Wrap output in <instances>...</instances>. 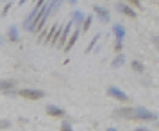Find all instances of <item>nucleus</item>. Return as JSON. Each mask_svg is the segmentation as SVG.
<instances>
[{"label":"nucleus","mask_w":159,"mask_h":131,"mask_svg":"<svg viewBox=\"0 0 159 131\" xmlns=\"http://www.w3.org/2000/svg\"><path fill=\"white\" fill-rule=\"evenodd\" d=\"M15 88H16L15 81H7V79L0 81V92H4L6 95H18V92Z\"/></svg>","instance_id":"39448f33"},{"label":"nucleus","mask_w":159,"mask_h":131,"mask_svg":"<svg viewBox=\"0 0 159 131\" xmlns=\"http://www.w3.org/2000/svg\"><path fill=\"white\" fill-rule=\"evenodd\" d=\"M79 34H80V29H79V25H77V29L73 31L72 34H70V38H68V41H66V45H65V51H66V52L70 51L73 45H75V41L79 40Z\"/></svg>","instance_id":"9b49d317"},{"label":"nucleus","mask_w":159,"mask_h":131,"mask_svg":"<svg viewBox=\"0 0 159 131\" xmlns=\"http://www.w3.org/2000/svg\"><path fill=\"white\" fill-rule=\"evenodd\" d=\"M100 36H102V34H95V36H93V40H91V41L88 43V47H86V52H91V51H93V49H95V45H97V41L100 40Z\"/></svg>","instance_id":"f3484780"},{"label":"nucleus","mask_w":159,"mask_h":131,"mask_svg":"<svg viewBox=\"0 0 159 131\" xmlns=\"http://www.w3.org/2000/svg\"><path fill=\"white\" fill-rule=\"evenodd\" d=\"M152 41L157 45V49H159V38H157V36H152Z\"/></svg>","instance_id":"b1692460"},{"label":"nucleus","mask_w":159,"mask_h":131,"mask_svg":"<svg viewBox=\"0 0 159 131\" xmlns=\"http://www.w3.org/2000/svg\"><path fill=\"white\" fill-rule=\"evenodd\" d=\"M107 95L109 97H113V99H116V101H120V102H127L129 101V95L125 94L123 90H120L118 86H109L107 88Z\"/></svg>","instance_id":"20e7f679"},{"label":"nucleus","mask_w":159,"mask_h":131,"mask_svg":"<svg viewBox=\"0 0 159 131\" xmlns=\"http://www.w3.org/2000/svg\"><path fill=\"white\" fill-rule=\"evenodd\" d=\"M9 126H11L9 120H0V129H7Z\"/></svg>","instance_id":"412c9836"},{"label":"nucleus","mask_w":159,"mask_h":131,"mask_svg":"<svg viewBox=\"0 0 159 131\" xmlns=\"http://www.w3.org/2000/svg\"><path fill=\"white\" fill-rule=\"evenodd\" d=\"M116 11L125 15V16H129V18H136V11L130 7L129 4H125V2H118L116 4Z\"/></svg>","instance_id":"423d86ee"},{"label":"nucleus","mask_w":159,"mask_h":131,"mask_svg":"<svg viewBox=\"0 0 159 131\" xmlns=\"http://www.w3.org/2000/svg\"><path fill=\"white\" fill-rule=\"evenodd\" d=\"M125 63V56H123L122 52H118V56H116L115 59H113V63H111V66L113 68H120V66Z\"/></svg>","instance_id":"dca6fc26"},{"label":"nucleus","mask_w":159,"mask_h":131,"mask_svg":"<svg viewBox=\"0 0 159 131\" xmlns=\"http://www.w3.org/2000/svg\"><path fill=\"white\" fill-rule=\"evenodd\" d=\"M93 9H95V13L98 15V18H100L102 23H107L109 22V11H107V9L100 7V6H93Z\"/></svg>","instance_id":"f8f14e48"},{"label":"nucleus","mask_w":159,"mask_h":131,"mask_svg":"<svg viewBox=\"0 0 159 131\" xmlns=\"http://www.w3.org/2000/svg\"><path fill=\"white\" fill-rule=\"evenodd\" d=\"M13 7V6H11V2H9V4H6V6H4V9H2V16H7V13H9V9Z\"/></svg>","instance_id":"aec40b11"},{"label":"nucleus","mask_w":159,"mask_h":131,"mask_svg":"<svg viewBox=\"0 0 159 131\" xmlns=\"http://www.w3.org/2000/svg\"><path fill=\"white\" fill-rule=\"evenodd\" d=\"M61 131H73L72 122H68V120H63V122H61Z\"/></svg>","instance_id":"6ab92c4d"},{"label":"nucleus","mask_w":159,"mask_h":131,"mask_svg":"<svg viewBox=\"0 0 159 131\" xmlns=\"http://www.w3.org/2000/svg\"><path fill=\"white\" fill-rule=\"evenodd\" d=\"M107 131H118V129H116V128H109Z\"/></svg>","instance_id":"393cba45"},{"label":"nucleus","mask_w":159,"mask_h":131,"mask_svg":"<svg viewBox=\"0 0 159 131\" xmlns=\"http://www.w3.org/2000/svg\"><path fill=\"white\" fill-rule=\"evenodd\" d=\"M7 36H9V40H11V41H18V38H20V32H18V27H16V25H9Z\"/></svg>","instance_id":"ddd939ff"},{"label":"nucleus","mask_w":159,"mask_h":131,"mask_svg":"<svg viewBox=\"0 0 159 131\" xmlns=\"http://www.w3.org/2000/svg\"><path fill=\"white\" fill-rule=\"evenodd\" d=\"M91 22H93V15L86 16V20L82 22V31H89V27H91Z\"/></svg>","instance_id":"a211bd4d"},{"label":"nucleus","mask_w":159,"mask_h":131,"mask_svg":"<svg viewBox=\"0 0 159 131\" xmlns=\"http://www.w3.org/2000/svg\"><path fill=\"white\" fill-rule=\"evenodd\" d=\"M72 18H73V22L77 23V25H80V23L86 20V15H84L82 11H73V13H72Z\"/></svg>","instance_id":"2eb2a0df"},{"label":"nucleus","mask_w":159,"mask_h":131,"mask_svg":"<svg viewBox=\"0 0 159 131\" xmlns=\"http://www.w3.org/2000/svg\"><path fill=\"white\" fill-rule=\"evenodd\" d=\"M156 124H157V126H159V122H156Z\"/></svg>","instance_id":"c85d7f7f"},{"label":"nucleus","mask_w":159,"mask_h":131,"mask_svg":"<svg viewBox=\"0 0 159 131\" xmlns=\"http://www.w3.org/2000/svg\"><path fill=\"white\" fill-rule=\"evenodd\" d=\"M113 32H115L116 36V43H115V51L120 52L123 49V38H125V27H123L122 23H116L115 27H113Z\"/></svg>","instance_id":"f03ea898"},{"label":"nucleus","mask_w":159,"mask_h":131,"mask_svg":"<svg viewBox=\"0 0 159 131\" xmlns=\"http://www.w3.org/2000/svg\"><path fill=\"white\" fill-rule=\"evenodd\" d=\"M75 22H68L65 25V29H63V34H61V40H59V43H57V47L59 49H61V47H63V49H65V45H66V41H68V38H70V32H72V25Z\"/></svg>","instance_id":"0eeeda50"},{"label":"nucleus","mask_w":159,"mask_h":131,"mask_svg":"<svg viewBox=\"0 0 159 131\" xmlns=\"http://www.w3.org/2000/svg\"><path fill=\"white\" fill-rule=\"evenodd\" d=\"M2 43H4V40H2V36H0V45H2Z\"/></svg>","instance_id":"cd10ccee"},{"label":"nucleus","mask_w":159,"mask_h":131,"mask_svg":"<svg viewBox=\"0 0 159 131\" xmlns=\"http://www.w3.org/2000/svg\"><path fill=\"white\" fill-rule=\"evenodd\" d=\"M75 2H77V0H70V4H75Z\"/></svg>","instance_id":"bb28decb"},{"label":"nucleus","mask_w":159,"mask_h":131,"mask_svg":"<svg viewBox=\"0 0 159 131\" xmlns=\"http://www.w3.org/2000/svg\"><path fill=\"white\" fill-rule=\"evenodd\" d=\"M47 113L50 117H57V119H61V117L66 115V111L63 108H59V106H54V104H48L47 106Z\"/></svg>","instance_id":"9d476101"},{"label":"nucleus","mask_w":159,"mask_h":131,"mask_svg":"<svg viewBox=\"0 0 159 131\" xmlns=\"http://www.w3.org/2000/svg\"><path fill=\"white\" fill-rule=\"evenodd\" d=\"M113 115L120 117V119H132V115H134V108H129V106H125V108H118V109L113 111Z\"/></svg>","instance_id":"6e6552de"},{"label":"nucleus","mask_w":159,"mask_h":131,"mask_svg":"<svg viewBox=\"0 0 159 131\" xmlns=\"http://www.w3.org/2000/svg\"><path fill=\"white\" fill-rule=\"evenodd\" d=\"M130 68L134 70L136 74H143L145 72V65L141 61H138V59H132V63H130Z\"/></svg>","instance_id":"4468645a"},{"label":"nucleus","mask_w":159,"mask_h":131,"mask_svg":"<svg viewBox=\"0 0 159 131\" xmlns=\"http://www.w3.org/2000/svg\"><path fill=\"white\" fill-rule=\"evenodd\" d=\"M25 2H27V0H20V6H23V4H25Z\"/></svg>","instance_id":"a878e982"},{"label":"nucleus","mask_w":159,"mask_h":131,"mask_svg":"<svg viewBox=\"0 0 159 131\" xmlns=\"http://www.w3.org/2000/svg\"><path fill=\"white\" fill-rule=\"evenodd\" d=\"M57 29H59V25L57 23H54V25L50 27V31H47V32H43V34L39 36V41H43V36H47L45 38V41H47V43H52V40H54L56 34H57Z\"/></svg>","instance_id":"1a4fd4ad"},{"label":"nucleus","mask_w":159,"mask_h":131,"mask_svg":"<svg viewBox=\"0 0 159 131\" xmlns=\"http://www.w3.org/2000/svg\"><path fill=\"white\" fill-rule=\"evenodd\" d=\"M134 131H150L148 128H145V126H139V128H136Z\"/></svg>","instance_id":"5701e85b"},{"label":"nucleus","mask_w":159,"mask_h":131,"mask_svg":"<svg viewBox=\"0 0 159 131\" xmlns=\"http://www.w3.org/2000/svg\"><path fill=\"white\" fill-rule=\"evenodd\" d=\"M132 119L134 120H141V122H157V113H154V111L143 108V106H136Z\"/></svg>","instance_id":"f257e3e1"},{"label":"nucleus","mask_w":159,"mask_h":131,"mask_svg":"<svg viewBox=\"0 0 159 131\" xmlns=\"http://www.w3.org/2000/svg\"><path fill=\"white\" fill-rule=\"evenodd\" d=\"M127 2H129V4H134L136 7H139V9H141V0H127Z\"/></svg>","instance_id":"4be33fe9"},{"label":"nucleus","mask_w":159,"mask_h":131,"mask_svg":"<svg viewBox=\"0 0 159 131\" xmlns=\"http://www.w3.org/2000/svg\"><path fill=\"white\" fill-rule=\"evenodd\" d=\"M18 95H22L25 99H30V101H38V99L45 97V92L43 90H32V88H22V90H18Z\"/></svg>","instance_id":"7ed1b4c3"}]
</instances>
